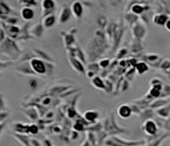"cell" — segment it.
Instances as JSON below:
<instances>
[{"label":"cell","instance_id":"cell-1","mask_svg":"<svg viewBox=\"0 0 170 146\" xmlns=\"http://www.w3.org/2000/svg\"><path fill=\"white\" fill-rule=\"evenodd\" d=\"M33 66L35 69L36 71H37L38 72H45V67L44 66L42 63L38 61H33Z\"/></svg>","mask_w":170,"mask_h":146},{"label":"cell","instance_id":"cell-2","mask_svg":"<svg viewBox=\"0 0 170 146\" xmlns=\"http://www.w3.org/2000/svg\"><path fill=\"white\" fill-rule=\"evenodd\" d=\"M120 113L123 117H127L130 113V110L127 107H123L120 110Z\"/></svg>","mask_w":170,"mask_h":146},{"label":"cell","instance_id":"cell-3","mask_svg":"<svg viewBox=\"0 0 170 146\" xmlns=\"http://www.w3.org/2000/svg\"><path fill=\"white\" fill-rule=\"evenodd\" d=\"M167 18L165 16L161 15L157 16L156 18V22L158 24H164L166 21Z\"/></svg>","mask_w":170,"mask_h":146},{"label":"cell","instance_id":"cell-4","mask_svg":"<svg viewBox=\"0 0 170 146\" xmlns=\"http://www.w3.org/2000/svg\"><path fill=\"white\" fill-rule=\"evenodd\" d=\"M23 16L27 19L31 18L33 16V12L31 10L29 9H25L23 11Z\"/></svg>","mask_w":170,"mask_h":146},{"label":"cell","instance_id":"cell-5","mask_svg":"<svg viewBox=\"0 0 170 146\" xmlns=\"http://www.w3.org/2000/svg\"><path fill=\"white\" fill-rule=\"evenodd\" d=\"M147 131L151 133H154L156 131L155 126L154 125V124L152 123V122H149L147 124Z\"/></svg>","mask_w":170,"mask_h":146},{"label":"cell","instance_id":"cell-6","mask_svg":"<svg viewBox=\"0 0 170 146\" xmlns=\"http://www.w3.org/2000/svg\"><path fill=\"white\" fill-rule=\"evenodd\" d=\"M74 9H75V11L76 13H77L78 16L81 15V12H82V8L81 5L79 4H76L75 5V7H74Z\"/></svg>","mask_w":170,"mask_h":146},{"label":"cell","instance_id":"cell-7","mask_svg":"<svg viewBox=\"0 0 170 146\" xmlns=\"http://www.w3.org/2000/svg\"><path fill=\"white\" fill-rule=\"evenodd\" d=\"M44 5L46 8H51L53 6V3L51 0H46Z\"/></svg>","mask_w":170,"mask_h":146},{"label":"cell","instance_id":"cell-8","mask_svg":"<svg viewBox=\"0 0 170 146\" xmlns=\"http://www.w3.org/2000/svg\"><path fill=\"white\" fill-rule=\"evenodd\" d=\"M68 16H69V12H68L67 10H65V11L64 12V14L62 15V21H65L67 20L68 18Z\"/></svg>","mask_w":170,"mask_h":146},{"label":"cell","instance_id":"cell-9","mask_svg":"<svg viewBox=\"0 0 170 146\" xmlns=\"http://www.w3.org/2000/svg\"><path fill=\"white\" fill-rule=\"evenodd\" d=\"M9 11L7 8L3 4H1V13H6Z\"/></svg>","mask_w":170,"mask_h":146},{"label":"cell","instance_id":"cell-10","mask_svg":"<svg viewBox=\"0 0 170 146\" xmlns=\"http://www.w3.org/2000/svg\"><path fill=\"white\" fill-rule=\"evenodd\" d=\"M96 117V115L92 113H89L86 114V118L89 120H92Z\"/></svg>","mask_w":170,"mask_h":146},{"label":"cell","instance_id":"cell-11","mask_svg":"<svg viewBox=\"0 0 170 146\" xmlns=\"http://www.w3.org/2000/svg\"><path fill=\"white\" fill-rule=\"evenodd\" d=\"M53 22H54V18L53 17L48 18L46 22V24L47 26H50L53 23Z\"/></svg>","mask_w":170,"mask_h":146},{"label":"cell","instance_id":"cell-12","mask_svg":"<svg viewBox=\"0 0 170 146\" xmlns=\"http://www.w3.org/2000/svg\"><path fill=\"white\" fill-rule=\"evenodd\" d=\"M95 84L97 85L98 86H100V87H102V83L101 81L100 80V79L98 78H96L95 80Z\"/></svg>","mask_w":170,"mask_h":146},{"label":"cell","instance_id":"cell-13","mask_svg":"<svg viewBox=\"0 0 170 146\" xmlns=\"http://www.w3.org/2000/svg\"><path fill=\"white\" fill-rule=\"evenodd\" d=\"M76 128L78 129V130H81V129H82V126L81 125H79V124H77V126L76 127Z\"/></svg>","mask_w":170,"mask_h":146},{"label":"cell","instance_id":"cell-14","mask_svg":"<svg viewBox=\"0 0 170 146\" xmlns=\"http://www.w3.org/2000/svg\"><path fill=\"white\" fill-rule=\"evenodd\" d=\"M69 115H70V117H73L74 115H75V113H74L73 112H72V111H70L69 112Z\"/></svg>","mask_w":170,"mask_h":146},{"label":"cell","instance_id":"cell-15","mask_svg":"<svg viewBox=\"0 0 170 146\" xmlns=\"http://www.w3.org/2000/svg\"><path fill=\"white\" fill-rule=\"evenodd\" d=\"M167 27L170 30V20L167 23Z\"/></svg>","mask_w":170,"mask_h":146},{"label":"cell","instance_id":"cell-16","mask_svg":"<svg viewBox=\"0 0 170 146\" xmlns=\"http://www.w3.org/2000/svg\"><path fill=\"white\" fill-rule=\"evenodd\" d=\"M108 64V62L107 61H104L102 63V65L103 66H105L106 65H107Z\"/></svg>","mask_w":170,"mask_h":146},{"label":"cell","instance_id":"cell-17","mask_svg":"<svg viewBox=\"0 0 170 146\" xmlns=\"http://www.w3.org/2000/svg\"><path fill=\"white\" fill-rule=\"evenodd\" d=\"M26 1H27V2H29V3H30V4H34V1H33V0H26Z\"/></svg>","mask_w":170,"mask_h":146}]
</instances>
